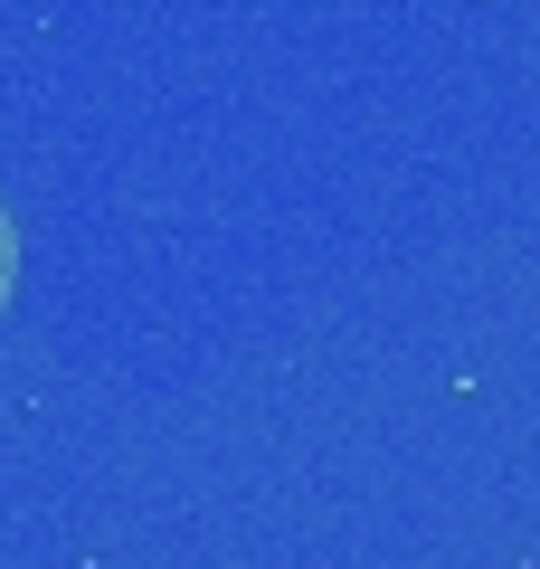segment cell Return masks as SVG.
<instances>
[{
    "label": "cell",
    "mask_w": 540,
    "mask_h": 569,
    "mask_svg": "<svg viewBox=\"0 0 540 569\" xmlns=\"http://www.w3.org/2000/svg\"><path fill=\"white\" fill-rule=\"evenodd\" d=\"M0 295H10V228H0Z\"/></svg>",
    "instance_id": "cell-1"
}]
</instances>
